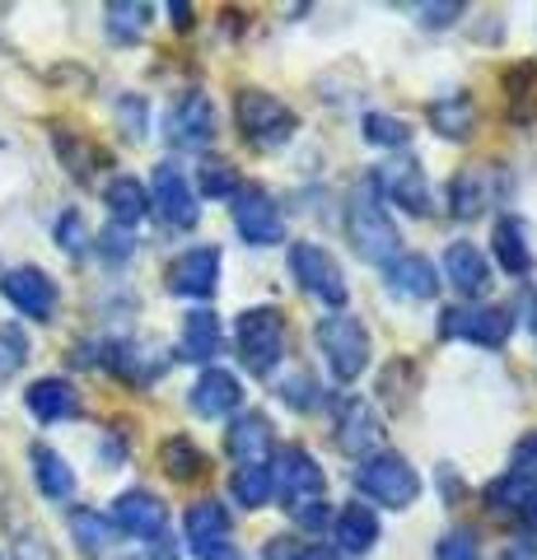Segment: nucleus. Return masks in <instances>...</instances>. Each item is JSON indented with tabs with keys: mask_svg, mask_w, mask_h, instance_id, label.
<instances>
[{
	"mask_svg": "<svg viewBox=\"0 0 537 560\" xmlns=\"http://www.w3.org/2000/svg\"><path fill=\"white\" fill-rule=\"evenodd\" d=\"M276 490H281V510H290V518L300 523V528H323L327 523V477L318 458L300 444H290L281 453V471H276Z\"/></svg>",
	"mask_w": 537,
	"mask_h": 560,
	"instance_id": "nucleus-1",
	"label": "nucleus"
},
{
	"mask_svg": "<svg viewBox=\"0 0 537 560\" xmlns=\"http://www.w3.org/2000/svg\"><path fill=\"white\" fill-rule=\"evenodd\" d=\"M346 234H351V248L365 257V261H374V267H388V261L402 253V234H397V224H393V215H388V206L378 201L374 183L351 197Z\"/></svg>",
	"mask_w": 537,
	"mask_h": 560,
	"instance_id": "nucleus-2",
	"label": "nucleus"
},
{
	"mask_svg": "<svg viewBox=\"0 0 537 560\" xmlns=\"http://www.w3.org/2000/svg\"><path fill=\"white\" fill-rule=\"evenodd\" d=\"M355 490L384 510H411L421 500V471H416L402 453H384L378 448L374 458H365L355 467Z\"/></svg>",
	"mask_w": 537,
	"mask_h": 560,
	"instance_id": "nucleus-3",
	"label": "nucleus"
},
{
	"mask_svg": "<svg viewBox=\"0 0 537 560\" xmlns=\"http://www.w3.org/2000/svg\"><path fill=\"white\" fill-rule=\"evenodd\" d=\"M318 350L327 360L337 383H355L360 374L370 370V355H374V341H370V327L351 318V313H332V318L318 323Z\"/></svg>",
	"mask_w": 537,
	"mask_h": 560,
	"instance_id": "nucleus-4",
	"label": "nucleus"
},
{
	"mask_svg": "<svg viewBox=\"0 0 537 560\" xmlns=\"http://www.w3.org/2000/svg\"><path fill=\"white\" fill-rule=\"evenodd\" d=\"M238 360L253 378H271L285 360V318L271 304L238 313Z\"/></svg>",
	"mask_w": 537,
	"mask_h": 560,
	"instance_id": "nucleus-5",
	"label": "nucleus"
},
{
	"mask_svg": "<svg viewBox=\"0 0 537 560\" xmlns=\"http://www.w3.org/2000/svg\"><path fill=\"white\" fill-rule=\"evenodd\" d=\"M234 121H238V136L257 150L285 145V140L294 136V127H300L294 108H285V103L276 94H267V90H238L234 94Z\"/></svg>",
	"mask_w": 537,
	"mask_h": 560,
	"instance_id": "nucleus-6",
	"label": "nucleus"
},
{
	"mask_svg": "<svg viewBox=\"0 0 537 560\" xmlns=\"http://www.w3.org/2000/svg\"><path fill=\"white\" fill-rule=\"evenodd\" d=\"M290 276L300 280L304 294H314L318 304L341 308L351 300V285H346V271L337 267V257L323 248V243H290Z\"/></svg>",
	"mask_w": 537,
	"mask_h": 560,
	"instance_id": "nucleus-7",
	"label": "nucleus"
},
{
	"mask_svg": "<svg viewBox=\"0 0 537 560\" xmlns=\"http://www.w3.org/2000/svg\"><path fill=\"white\" fill-rule=\"evenodd\" d=\"M514 323L518 318H514L510 308H500V304H472V308H448L440 331H444L448 341H472L481 350H500V346H510Z\"/></svg>",
	"mask_w": 537,
	"mask_h": 560,
	"instance_id": "nucleus-8",
	"label": "nucleus"
},
{
	"mask_svg": "<svg viewBox=\"0 0 537 560\" xmlns=\"http://www.w3.org/2000/svg\"><path fill=\"white\" fill-rule=\"evenodd\" d=\"M150 210H160V220L168 224V230H197V220H201L197 191H192L187 173L173 160H164L160 168H154V178H150Z\"/></svg>",
	"mask_w": 537,
	"mask_h": 560,
	"instance_id": "nucleus-9",
	"label": "nucleus"
},
{
	"mask_svg": "<svg viewBox=\"0 0 537 560\" xmlns=\"http://www.w3.org/2000/svg\"><path fill=\"white\" fill-rule=\"evenodd\" d=\"M0 294L14 313H24L33 323H51L57 318V304H61V290L43 267H14L0 276Z\"/></svg>",
	"mask_w": 537,
	"mask_h": 560,
	"instance_id": "nucleus-10",
	"label": "nucleus"
},
{
	"mask_svg": "<svg viewBox=\"0 0 537 560\" xmlns=\"http://www.w3.org/2000/svg\"><path fill=\"white\" fill-rule=\"evenodd\" d=\"M234 230L253 248H276V243H285V215L262 187H244L234 197Z\"/></svg>",
	"mask_w": 537,
	"mask_h": 560,
	"instance_id": "nucleus-11",
	"label": "nucleus"
},
{
	"mask_svg": "<svg viewBox=\"0 0 537 560\" xmlns=\"http://www.w3.org/2000/svg\"><path fill=\"white\" fill-rule=\"evenodd\" d=\"M164 285H168V294H178V300H211L220 290V248L206 243V248L178 253L164 271Z\"/></svg>",
	"mask_w": 537,
	"mask_h": 560,
	"instance_id": "nucleus-12",
	"label": "nucleus"
},
{
	"mask_svg": "<svg viewBox=\"0 0 537 560\" xmlns=\"http://www.w3.org/2000/svg\"><path fill=\"white\" fill-rule=\"evenodd\" d=\"M164 136L173 150H201L215 140V103L206 94H183L164 117Z\"/></svg>",
	"mask_w": 537,
	"mask_h": 560,
	"instance_id": "nucleus-13",
	"label": "nucleus"
},
{
	"mask_svg": "<svg viewBox=\"0 0 537 560\" xmlns=\"http://www.w3.org/2000/svg\"><path fill=\"white\" fill-rule=\"evenodd\" d=\"M113 528H122L127 537L136 541H164V528H168V504L150 490H122L113 500Z\"/></svg>",
	"mask_w": 537,
	"mask_h": 560,
	"instance_id": "nucleus-14",
	"label": "nucleus"
},
{
	"mask_svg": "<svg viewBox=\"0 0 537 560\" xmlns=\"http://www.w3.org/2000/svg\"><path fill=\"white\" fill-rule=\"evenodd\" d=\"M337 448L346 453V458H374L378 444H384V420L374 416L370 401H360V397H346L341 401V411H337Z\"/></svg>",
	"mask_w": 537,
	"mask_h": 560,
	"instance_id": "nucleus-15",
	"label": "nucleus"
},
{
	"mask_svg": "<svg viewBox=\"0 0 537 560\" xmlns=\"http://www.w3.org/2000/svg\"><path fill=\"white\" fill-rule=\"evenodd\" d=\"M271 448H276V434H271V420L262 411L234 416L230 430H224V453H230L238 467H267Z\"/></svg>",
	"mask_w": 537,
	"mask_h": 560,
	"instance_id": "nucleus-16",
	"label": "nucleus"
},
{
	"mask_svg": "<svg viewBox=\"0 0 537 560\" xmlns=\"http://www.w3.org/2000/svg\"><path fill=\"white\" fill-rule=\"evenodd\" d=\"M24 407L38 425H61V420H75L80 416V393L71 378L61 374H47V378H33L24 388Z\"/></svg>",
	"mask_w": 537,
	"mask_h": 560,
	"instance_id": "nucleus-17",
	"label": "nucleus"
},
{
	"mask_svg": "<svg viewBox=\"0 0 537 560\" xmlns=\"http://www.w3.org/2000/svg\"><path fill=\"white\" fill-rule=\"evenodd\" d=\"M230 533H234V518L220 500H197L192 510L183 514V537H187V551L192 556H211L220 547H230Z\"/></svg>",
	"mask_w": 537,
	"mask_h": 560,
	"instance_id": "nucleus-18",
	"label": "nucleus"
},
{
	"mask_svg": "<svg viewBox=\"0 0 537 560\" xmlns=\"http://www.w3.org/2000/svg\"><path fill=\"white\" fill-rule=\"evenodd\" d=\"M374 191H384L393 206H402L407 215H430V183L416 160H397L388 168H378Z\"/></svg>",
	"mask_w": 537,
	"mask_h": 560,
	"instance_id": "nucleus-19",
	"label": "nucleus"
},
{
	"mask_svg": "<svg viewBox=\"0 0 537 560\" xmlns=\"http://www.w3.org/2000/svg\"><path fill=\"white\" fill-rule=\"evenodd\" d=\"M444 280L467 300L491 290V257L477 248V243H448L444 248Z\"/></svg>",
	"mask_w": 537,
	"mask_h": 560,
	"instance_id": "nucleus-20",
	"label": "nucleus"
},
{
	"mask_svg": "<svg viewBox=\"0 0 537 560\" xmlns=\"http://www.w3.org/2000/svg\"><path fill=\"white\" fill-rule=\"evenodd\" d=\"M384 280L397 300H435L440 290V276H435V261L421 257V253H397L388 267H384Z\"/></svg>",
	"mask_w": 537,
	"mask_h": 560,
	"instance_id": "nucleus-21",
	"label": "nucleus"
},
{
	"mask_svg": "<svg viewBox=\"0 0 537 560\" xmlns=\"http://www.w3.org/2000/svg\"><path fill=\"white\" fill-rule=\"evenodd\" d=\"M192 411L206 416V420H220V416H230L238 411V401H244V383H238V374L230 370H220V364H211L197 383H192Z\"/></svg>",
	"mask_w": 537,
	"mask_h": 560,
	"instance_id": "nucleus-22",
	"label": "nucleus"
},
{
	"mask_svg": "<svg viewBox=\"0 0 537 560\" xmlns=\"http://www.w3.org/2000/svg\"><path fill=\"white\" fill-rule=\"evenodd\" d=\"M495 173L491 168H463L454 183H448V210H454L458 220H477L481 210H487L495 201Z\"/></svg>",
	"mask_w": 537,
	"mask_h": 560,
	"instance_id": "nucleus-23",
	"label": "nucleus"
},
{
	"mask_svg": "<svg viewBox=\"0 0 537 560\" xmlns=\"http://www.w3.org/2000/svg\"><path fill=\"white\" fill-rule=\"evenodd\" d=\"M491 243H495L500 267H505L510 276H533L537 253H533V243H528V224L518 220V215H500V220H495Z\"/></svg>",
	"mask_w": 537,
	"mask_h": 560,
	"instance_id": "nucleus-24",
	"label": "nucleus"
},
{
	"mask_svg": "<svg viewBox=\"0 0 537 560\" xmlns=\"http://www.w3.org/2000/svg\"><path fill=\"white\" fill-rule=\"evenodd\" d=\"M220 341H224V331H220L215 313L211 308H192V313H187V323H183V337H178V360L215 364Z\"/></svg>",
	"mask_w": 537,
	"mask_h": 560,
	"instance_id": "nucleus-25",
	"label": "nucleus"
},
{
	"mask_svg": "<svg viewBox=\"0 0 537 560\" xmlns=\"http://www.w3.org/2000/svg\"><path fill=\"white\" fill-rule=\"evenodd\" d=\"M332 541L346 556H370L374 541H378V514L370 510V504H346V510L337 514V523H332Z\"/></svg>",
	"mask_w": 537,
	"mask_h": 560,
	"instance_id": "nucleus-26",
	"label": "nucleus"
},
{
	"mask_svg": "<svg viewBox=\"0 0 537 560\" xmlns=\"http://www.w3.org/2000/svg\"><path fill=\"white\" fill-rule=\"evenodd\" d=\"M103 206H108L117 230H136V224L150 215V191H145V183H136L131 173H122V178H113L103 187Z\"/></svg>",
	"mask_w": 537,
	"mask_h": 560,
	"instance_id": "nucleus-27",
	"label": "nucleus"
},
{
	"mask_svg": "<svg viewBox=\"0 0 537 560\" xmlns=\"http://www.w3.org/2000/svg\"><path fill=\"white\" fill-rule=\"evenodd\" d=\"M28 463H33V481H38V490L47 500H71L75 495V467L66 463L51 444H33Z\"/></svg>",
	"mask_w": 537,
	"mask_h": 560,
	"instance_id": "nucleus-28",
	"label": "nucleus"
},
{
	"mask_svg": "<svg viewBox=\"0 0 537 560\" xmlns=\"http://www.w3.org/2000/svg\"><path fill=\"white\" fill-rule=\"evenodd\" d=\"M430 127H435L444 140H467L472 136V127H477V103L467 98L463 90H454V94H440L435 103H430Z\"/></svg>",
	"mask_w": 537,
	"mask_h": 560,
	"instance_id": "nucleus-29",
	"label": "nucleus"
},
{
	"mask_svg": "<svg viewBox=\"0 0 537 560\" xmlns=\"http://www.w3.org/2000/svg\"><path fill=\"white\" fill-rule=\"evenodd\" d=\"M66 528H71V541L80 556H108L113 547V518H103L98 510H71L66 514Z\"/></svg>",
	"mask_w": 537,
	"mask_h": 560,
	"instance_id": "nucleus-30",
	"label": "nucleus"
},
{
	"mask_svg": "<svg viewBox=\"0 0 537 560\" xmlns=\"http://www.w3.org/2000/svg\"><path fill=\"white\" fill-rule=\"evenodd\" d=\"M160 467H164V477H173V481H197L206 471V453L187 440V434H173V440L160 444Z\"/></svg>",
	"mask_w": 537,
	"mask_h": 560,
	"instance_id": "nucleus-31",
	"label": "nucleus"
},
{
	"mask_svg": "<svg viewBox=\"0 0 537 560\" xmlns=\"http://www.w3.org/2000/svg\"><path fill=\"white\" fill-rule=\"evenodd\" d=\"M230 495L244 504V510H267L271 495H276L271 467H238V471H234V481H230Z\"/></svg>",
	"mask_w": 537,
	"mask_h": 560,
	"instance_id": "nucleus-32",
	"label": "nucleus"
},
{
	"mask_svg": "<svg viewBox=\"0 0 537 560\" xmlns=\"http://www.w3.org/2000/svg\"><path fill=\"white\" fill-rule=\"evenodd\" d=\"M533 486H537V481H524V477H514V471H505V477H495V481L487 486V495H481V500H487L491 514H500V518L514 514V518H518L524 500L533 495Z\"/></svg>",
	"mask_w": 537,
	"mask_h": 560,
	"instance_id": "nucleus-33",
	"label": "nucleus"
},
{
	"mask_svg": "<svg viewBox=\"0 0 537 560\" xmlns=\"http://www.w3.org/2000/svg\"><path fill=\"white\" fill-rule=\"evenodd\" d=\"M365 140L370 145H378V150H402L407 140H411V127L402 117H393V113H365Z\"/></svg>",
	"mask_w": 537,
	"mask_h": 560,
	"instance_id": "nucleus-34",
	"label": "nucleus"
},
{
	"mask_svg": "<svg viewBox=\"0 0 537 560\" xmlns=\"http://www.w3.org/2000/svg\"><path fill=\"white\" fill-rule=\"evenodd\" d=\"M197 183H201V191H206L211 201H234L238 191H244V183H238L234 164H224V160H206L201 173H197Z\"/></svg>",
	"mask_w": 537,
	"mask_h": 560,
	"instance_id": "nucleus-35",
	"label": "nucleus"
},
{
	"mask_svg": "<svg viewBox=\"0 0 537 560\" xmlns=\"http://www.w3.org/2000/svg\"><path fill=\"white\" fill-rule=\"evenodd\" d=\"M150 24V5H108V33L117 43H136Z\"/></svg>",
	"mask_w": 537,
	"mask_h": 560,
	"instance_id": "nucleus-36",
	"label": "nucleus"
},
{
	"mask_svg": "<svg viewBox=\"0 0 537 560\" xmlns=\"http://www.w3.org/2000/svg\"><path fill=\"white\" fill-rule=\"evenodd\" d=\"M117 121H122L127 140H145V127H150V108L141 94H127L122 103H117Z\"/></svg>",
	"mask_w": 537,
	"mask_h": 560,
	"instance_id": "nucleus-37",
	"label": "nucleus"
},
{
	"mask_svg": "<svg viewBox=\"0 0 537 560\" xmlns=\"http://www.w3.org/2000/svg\"><path fill=\"white\" fill-rule=\"evenodd\" d=\"M314 393H318V388H314V378H308V374H294V378H285L281 388H276V397H281L285 407H294V411H314V407H318Z\"/></svg>",
	"mask_w": 537,
	"mask_h": 560,
	"instance_id": "nucleus-38",
	"label": "nucleus"
},
{
	"mask_svg": "<svg viewBox=\"0 0 537 560\" xmlns=\"http://www.w3.org/2000/svg\"><path fill=\"white\" fill-rule=\"evenodd\" d=\"M57 243L71 257H80L84 253V243H90V230H84V220H80V210H66V215L57 220Z\"/></svg>",
	"mask_w": 537,
	"mask_h": 560,
	"instance_id": "nucleus-39",
	"label": "nucleus"
},
{
	"mask_svg": "<svg viewBox=\"0 0 537 560\" xmlns=\"http://www.w3.org/2000/svg\"><path fill=\"white\" fill-rule=\"evenodd\" d=\"M435 556H440V560H481V556H477V537H472V533H463V528L444 533V537H440V547H435Z\"/></svg>",
	"mask_w": 537,
	"mask_h": 560,
	"instance_id": "nucleus-40",
	"label": "nucleus"
},
{
	"mask_svg": "<svg viewBox=\"0 0 537 560\" xmlns=\"http://www.w3.org/2000/svg\"><path fill=\"white\" fill-rule=\"evenodd\" d=\"M94 248H98V257H103V261H127V257L136 253V243H131V234H127V230H117V224H113V230H103V234H98Z\"/></svg>",
	"mask_w": 537,
	"mask_h": 560,
	"instance_id": "nucleus-41",
	"label": "nucleus"
},
{
	"mask_svg": "<svg viewBox=\"0 0 537 560\" xmlns=\"http://www.w3.org/2000/svg\"><path fill=\"white\" fill-rule=\"evenodd\" d=\"M514 467V477H524V481H537V430H528L524 440L514 444V458H510Z\"/></svg>",
	"mask_w": 537,
	"mask_h": 560,
	"instance_id": "nucleus-42",
	"label": "nucleus"
},
{
	"mask_svg": "<svg viewBox=\"0 0 537 560\" xmlns=\"http://www.w3.org/2000/svg\"><path fill=\"white\" fill-rule=\"evenodd\" d=\"M458 14H463L458 0H448V5H425V10H421V24H425V28H448V24L458 20Z\"/></svg>",
	"mask_w": 537,
	"mask_h": 560,
	"instance_id": "nucleus-43",
	"label": "nucleus"
},
{
	"mask_svg": "<svg viewBox=\"0 0 537 560\" xmlns=\"http://www.w3.org/2000/svg\"><path fill=\"white\" fill-rule=\"evenodd\" d=\"M276 560H337V551L332 547H318V541H300V547L276 551Z\"/></svg>",
	"mask_w": 537,
	"mask_h": 560,
	"instance_id": "nucleus-44",
	"label": "nucleus"
},
{
	"mask_svg": "<svg viewBox=\"0 0 537 560\" xmlns=\"http://www.w3.org/2000/svg\"><path fill=\"white\" fill-rule=\"evenodd\" d=\"M20 560H57V556H51V547L38 533H24L20 537Z\"/></svg>",
	"mask_w": 537,
	"mask_h": 560,
	"instance_id": "nucleus-45",
	"label": "nucleus"
},
{
	"mask_svg": "<svg viewBox=\"0 0 537 560\" xmlns=\"http://www.w3.org/2000/svg\"><path fill=\"white\" fill-rule=\"evenodd\" d=\"M500 560H537V541H514V547H505Z\"/></svg>",
	"mask_w": 537,
	"mask_h": 560,
	"instance_id": "nucleus-46",
	"label": "nucleus"
},
{
	"mask_svg": "<svg viewBox=\"0 0 537 560\" xmlns=\"http://www.w3.org/2000/svg\"><path fill=\"white\" fill-rule=\"evenodd\" d=\"M518 523H524V528H533V533H537V486H533V495L524 500V510H518Z\"/></svg>",
	"mask_w": 537,
	"mask_h": 560,
	"instance_id": "nucleus-47",
	"label": "nucleus"
},
{
	"mask_svg": "<svg viewBox=\"0 0 537 560\" xmlns=\"http://www.w3.org/2000/svg\"><path fill=\"white\" fill-rule=\"evenodd\" d=\"M168 14L178 28H192V5H168Z\"/></svg>",
	"mask_w": 537,
	"mask_h": 560,
	"instance_id": "nucleus-48",
	"label": "nucleus"
},
{
	"mask_svg": "<svg viewBox=\"0 0 537 560\" xmlns=\"http://www.w3.org/2000/svg\"><path fill=\"white\" fill-rule=\"evenodd\" d=\"M206 560H248L244 551H238V547H220V551H211V556H206Z\"/></svg>",
	"mask_w": 537,
	"mask_h": 560,
	"instance_id": "nucleus-49",
	"label": "nucleus"
},
{
	"mask_svg": "<svg viewBox=\"0 0 537 560\" xmlns=\"http://www.w3.org/2000/svg\"><path fill=\"white\" fill-rule=\"evenodd\" d=\"M524 308H528V327H533V337H537V290H528V300H524Z\"/></svg>",
	"mask_w": 537,
	"mask_h": 560,
	"instance_id": "nucleus-50",
	"label": "nucleus"
},
{
	"mask_svg": "<svg viewBox=\"0 0 537 560\" xmlns=\"http://www.w3.org/2000/svg\"><path fill=\"white\" fill-rule=\"evenodd\" d=\"M0 560H5V556H0Z\"/></svg>",
	"mask_w": 537,
	"mask_h": 560,
	"instance_id": "nucleus-51",
	"label": "nucleus"
}]
</instances>
